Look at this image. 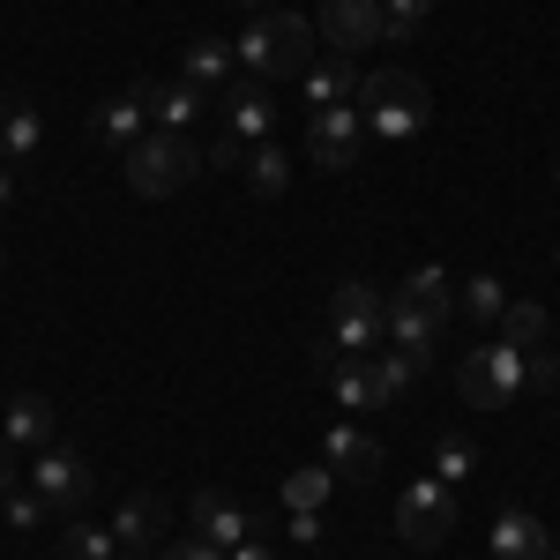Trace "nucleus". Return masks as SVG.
Here are the masks:
<instances>
[{
  "label": "nucleus",
  "mask_w": 560,
  "mask_h": 560,
  "mask_svg": "<svg viewBox=\"0 0 560 560\" xmlns=\"http://www.w3.org/2000/svg\"><path fill=\"white\" fill-rule=\"evenodd\" d=\"M427 15H433V0H382V38L388 45H404V38H419V31H427Z\"/></svg>",
  "instance_id": "obj_29"
},
{
  "label": "nucleus",
  "mask_w": 560,
  "mask_h": 560,
  "mask_svg": "<svg viewBox=\"0 0 560 560\" xmlns=\"http://www.w3.org/2000/svg\"><path fill=\"white\" fill-rule=\"evenodd\" d=\"M538 560H560V553H553V546H546V553H538Z\"/></svg>",
  "instance_id": "obj_40"
},
{
  "label": "nucleus",
  "mask_w": 560,
  "mask_h": 560,
  "mask_svg": "<svg viewBox=\"0 0 560 560\" xmlns=\"http://www.w3.org/2000/svg\"><path fill=\"white\" fill-rule=\"evenodd\" d=\"M441 306H419V300H388V345H404V351H419V359H433V345H441Z\"/></svg>",
  "instance_id": "obj_13"
},
{
  "label": "nucleus",
  "mask_w": 560,
  "mask_h": 560,
  "mask_svg": "<svg viewBox=\"0 0 560 560\" xmlns=\"http://www.w3.org/2000/svg\"><path fill=\"white\" fill-rule=\"evenodd\" d=\"M97 135H105L113 150H128V142L150 135V97H142V83H128L120 97H105V105H97Z\"/></svg>",
  "instance_id": "obj_15"
},
{
  "label": "nucleus",
  "mask_w": 560,
  "mask_h": 560,
  "mask_svg": "<svg viewBox=\"0 0 560 560\" xmlns=\"http://www.w3.org/2000/svg\"><path fill=\"white\" fill-rule=\"evenodd\" d=\"M284 530H292L300 546H314V538H322V516H284Z\"/></svg>",
  "instance_id": "obj_36"
},
{
  "label": "nucleus",
  "mask_w": 560,
  "mask_h": 560,
  "mask_svg": "<svg viewBox=\"0 0 560 560\" xmlns=\"http://www.w3.org/2000/svg\"><path fill=\"white\" fill-rule=\"evenodd\" d=\"M464 314H471V322H486V329H501V314H509L501 277H471V284H464Z\"/></svg>",
  "instance_id": "obj_28"
},
{
  "label": "nucleus",
  "mask_w": 560,
  "mask_h": 560,
  "mask_svg": "<svg viewBox=\"0 0 560 560\" xmlns=\"http://www.w3.org/2000/svg\"><path fill=\"white\" fill-rule=\"evenodd\" d=\"M501 345H509V351H538V345H546V306L509 300V314H501Z\"/></svg>",
  "instance_id": "obj_24"
},
{
  "label": "nucleus",
  "mask_w": 560,
  "mask_h": 560,
  "mask_svg": "<svg viewBox=\"0 0 560 560\" xmlns=\"http://www.w3.org/2000/svg\"><path fill=\"white\" fill-rule=\"evenodd\" d=\"M553 382H560V359H553V351H546V345L523 351V388H553Z\"/></svg>",
  "instance_id": "obj_33"
},
{
  "label": "nucleus",
  "mask_w": 560,
  "mask_h": 560,
  "mask_svg": "<svg viewBox=\"0 0 560 560\" xmlns=\"http://www.w3.org/2000/svg\"><path fill=\"white\" fill-rule=\"evenodd\" d=\"M142 97H150V120H158V128H195V120H202V97H210V90H195V83H142Z\"/></svg>",
  "instance_id": "obj_20"
},
{
  "label": "nucleus",
  "mask_w": 560,
  "mask_h": 560,
  "mask_svg": "<svg viewBox=\"0 0 560 560\" xmlns=\"http://www.w3.org/2000/svg\"><path fill=\"white\" fill-rule=\"evenodd\" d=\"M60 553L68 560H120V538H113V523H105V530H97V523H68Z\"/></svg>",
  "instance_id": "obj_26"
},
{
  "label": "nucleus",
  "mask_w": 560,
  "mask_h": 560,
  "mask_svg": "<svg viewBox=\"0 0 560 560\" xmlns=\"http://www.w3.org/2000/svg\"><path fill=\"white\" fill-rule=\"evenodd\" d=\"M0 516H8V523H23V530H31V523H45V516H52V501H45L38 486H31V493H23V486H15V493H8V509H0Z\"/></svg>",
  "instance_id": "obj_32"
},
{
  "label": "nucleus",
  "mask_w": 560,
  "mask_h": 560,
  "mask_svg": "<svg viewBox=\"0 0 560 560\" xmlns=\"http://www.w3.org/2000/svg\"><path fill=\"white\" fill-rule=\"evenodd\" d=\"M240 75V52L224 38H195L187 45V60H179V83H195V90H224Z\"/></svg>",
  "instance_id": "obj_18"
},
{
  "label": "nucleus",
  "mask_w": 560,
  "mask_h": 560,
  "mask_svg": "<svg viewBox=\"0 0 560 560\" xmlns=\"http://www.w3.org/2000/svg\"><path fill=\"white\" fill-rule=\"evenodd\" d=\"M120 158H128V187H135V195H150V202H158V195H179L195 173H210L202 150H195L179 128H150L142 142H128Z\"/></svg>",
  "instance_id": "obj_2"
},
{
  "label": "nucleus",
  "mask_w": 560,
  "mask_h": 560,
  "mask_svg": "<svg viewBox=\"0 0 560 560\" xmlns=\"http://www.w3.org/2000/svg\"><path fill=\"white\" fill-rule=\"evenodd\" d=\"M382 0H322V38L337 45V52H366V45H382Z\"/></svg>",
  "instance_id": "obj_9"
},
{
  "label": "nucleus",
  "mask_w": 560,
  "mask_h": 560,
  "mask_svg": "<svg viewBox=\"0 0 560 560\" xmlns=\"http://www.w3.org/2000/svg\"><path fill=\"white\" fill-rule=\"evenodd\" d=\"M120 560H150V553H120Z\"/></svg>",
  "instance_id": "obj_41"
},
{
  "label": "nucleus",
  "mask_w": 560,
  "mask_h": 560,
  "mask_svg": "<svg viewBox=\"0 0 560 560\" xmlns=\"http://www.w3.org/2000/svg\"><path fill=\"white\" fill-rule=\"evenodd\" d=\"M553 179H560V165H553Z\"/></svg>",
  "instance_id": "obj_42"
},
{
  "label": "nucleus",
  "mask_w": 560,
  "mask_h": 560,
  "mask_svg": "<svg viewBox=\"0 0 560 560\" xmlns=\"http://www.w3.org/2000/svg\"><path fill=\"white\" fill-rule=\"evenodd\" d=\"M232 560H277V553H269L261 538H240V546H232Z\"/></svg>",
  "instance_id": "obj_37"
},
{
  "label": "nucleus",
  "mask_w": 560,
  "mask_h": 560,
  "mask_svg": "<svg viewBox=\"0 0 560 560\" xmlns=\"http://www.w3.org/2000/svg\"><path fill=\"white\" fill-rule=\"evenodd\" d=\"M8 202H15V173L0 165V210H8Z\"/></svg>",
  "instance_id": "obj_38"
},
{
  "label": "nucleus",
  "mask_w": 560,
  "mask_h": 560,
  "mask_svg": "<svg viewBox=\"0 0 560 560\" xmlns=\"http://www.w3.org/2000/svg\"><path fill=\"white\" fill-rule=\"evenodd\" d=\"M322 464L345 478V486H374L388 456H382V441H374L366 427H329V441H322Z\"/></svg>",
  "instance_id": "obj_10"
},
{
  "label": "nucleus",
  "mask_w": 560,
  "mask_h": 560,
  "mask_svg": "<svg viewBox=\"0 0 560 560\" xmlns=\"http://www.w3.org/2000/svg\"><path fill=\"white\" fill-rule=\"evenodd\" d=\"M523 388V351L509 345H471L464 351V366H456V396L471 404V411H501V404H516Z\"/></svg>",
  "instance_id": "obj_5"
},
{
  "label": "nucleus",
  "mask_w": 560,
  "mask_h": 560,
  "mask_svg": "<svg viewBox=\"0 0 560 560\" xmlns=\"http://www.w3.org/2000/svg\"><path fill=\"white\" fill-rule=\"evenodd\" d=\"M52 427H60V419H52V404H45V396H15L0 433H8L15 448H45V441H52Z\"/></svg>",
  "instance_id": "obj_22"
},
{
  "label": "nucleus",
  "mask_w": 560,
  "mask_h": 560,
  "mask_svg": "<svg viewBox=\"0 0 560 560\" xmlns=\"http://www.w3.org/2000/svg\"><path fill=\"white\" fill-rule=\"evenodd\" d=\"M45 142V120L38 105H23L15 90H0V165H31Z\"/></svg>",
  "instance_id": "obj_12"
},
{
  "label": "nucleus",
  "mask_w": 560,
  "mask_h": 560,
  "mask_svg": "<svg viewBox=\"0 0 560 560\" xmlns=\"http://www.w3.org/2000/svg\"><path fill=\"white\" fill-rule=\"evenodd\" d=\"M8 493H15V441L0 433V501H8Z\"/></svg>",
  "instance_id": "obj_35"
},
{
  "label": "nucleus",
  "mask_w": 560,
  "mask_h": 560,
  "mask_svg": "<svg viewBox=\"0 0 560 560\" xmlns=\"http://www.w3.org/2000/svg\"><path fill=\"white\" fill-rule=\"evenodd\" d=\"M224 128L240 135V142H269V128H277V105H269V90H261V75H232L224 83Z\"/></svg>",
  "instance_id": "obj_11"
},
{
  "label": "nucleus",
  "mask_w": 560,
  "mask_h": 560,
  "mask_svg": "<svg viewBox=\"0 0 560 560\" xmlns=\"http://www.w3.org/2000/svg\"><path fill=\"white\" fill-rule=\"evenodd\" d=\"M0 523H8V516H0Z\"/></svg>",
  "instance_id": "obj_43"
},
{
  "label": "nucleus",
  "mask_w": 560,
  "mask_h": 560,
  "mask_svg": "<svg viewBox=\"0 0 560 560\" xmlns=\"http://www.w3.org/2000/svg\"><path fill=\"white\" fill-rule=\"evenodd\" d=\"M486 546H493V560H538L546 553V523L530 509H501L493 530H486Z\"/></svg>",
  "instance_id": "obj_16"
},
{
  "label": "nucleus",
  "mask_w": 560,
  "mask_h": 560,
  "mask_svg": "<svg viewBox=\"0 0 560 560\" xmlns=\"http://www.w3.org/2000/svg\"><path fill=\"white\" fill-rule=\"evenodd\" d=\"M240 8H255V15H269V0H240Z\"/></svg>",
  "instance_id": "obj_39"
},
{
  "label": "nucleus",
  "mask_w": 560,
  "mask_h": 560,
  "mask_svg": "<svg viewBox=\"0 0 560 560\" xmlns=\"http://www.w3.org/2000/svg\"><path fill=\"white\" fill-rule=\"evenodd\" d=\"M165 523H173V509L158 493H135V501H120V516H113V538H120V553H142Z\"/></svg>",
  "instance_id": "obj_19"
},
{
  "label": "nucleus",
  "mask_w": 560,
  "mask_h": 560,
  "mask_svg": "<svg viewBox=\"0 0 560 560\" xmlns=\"http://www.w3.org/2000/svg\"><path fill=\"white\" fill-rule=\"evenodd\" d=\"M329 345L345 351V359H374L388 345V300L374 284H359V277L337 284V300H329Z\"/></svg>",
  "instance_id": "obj_4"
},
{
  "label": "nucleus",
  "mask_w": 560,
  "mask_h": 560,
  "mask_svg": "<svg viewBox=\"0 0 560 560\" xmlns=\"http://www.w3.org/2000/svg\"><path fill=\"white\" fill-rule=\"evenodd\" d=\"M0 261H8V255H0Z\"/></svg>",
  "instance_id": "obj_44"
},
{
  "label": "nucleus",
  "mask_w": 560,
  "mask_h": 560,
  "mask_svg": "<svg viewBox=\"0 0 560 560\" xmlns=\"http://www.w3.org/2000/svg\"><path fill=\"white\" fill-rule=\"evenodd\" d=\"M471 471H478V448L464 441V433H441V441H433V478L456 486V478H471Z\"/></svg>",
  "instance_id": "obj_27"
},
{
  "label": "nucleus",
  "mask_w": 560,
  "mask_h": 560,
  "mask_svg": "<svg viewBox=\"0 0 560 560\" xmlns=\"http://www.w3.org/2000/svg\"><path fill=\"white\" fill-rule=\"evenodd\" d=\"M404 300H419V306H441V314H448V269H433V261H419V269L404 277Z\"/></svg>",
  "instance_id": "obj_30"
},
{
  "label": "nucleus",
  "mask_w": 560,
  "mask_h": 560,
  "mask_svg": "<svg viewBox=\"0 0 560 560\" xmlns=\"http://www.w3.org/2000/svg\"><path fill=\"white\" fill-rule=\"evenodd\" d=\"M31 478H38V493L52 501V509H83L90 501V464H83V448H68V441H45L38 448V464H31Z\"/></svg>",
  "instance_id": "obj_8"
},
{
  "label": "nucleus",
  "mask_w": 560,
  "mask_h": 560,
  "mask_svg": "<svg viewBox=\"0 0 560 560\" xmlns=\"http://www.w3.org/2000/svg\"><path fill=\"white\" fill-rule=\"evenodd\" d=\"M427 83L411 75V68H374L366 83H359V113H366V128L382 135V142H404V135L427 128Z\"/></svg>",
  "instance_id": "obj_3"
},
{
  "label": "nucleus",
  "mask_w": 560,
  "mask_h": 560,
  "mask_svg": "<svg viewBox=\"0 0 560 560\" xmlns=\"http://www.w3.org/2000/svg\"><path fill=\"white\" fill-rule=\"evenodd\" d=\"M419 374H427V359H419V351H404V345H382V351H374V382H382L388 396H404Z\"/></svg>",
  "instance_id": "obj_25"
},
{
  "label": "nucleus",
  "mask_w": 560,
  "mask_h": 560,
  "mask_svg": "<svg viewBox=\"0 0 560 560\" xmlns=\"http://www.w3.org/2000/svg\"><path fill=\"white\" fill-rule=\"evenodd\" d=\"M300 83H306V105L322 113V105H359V83H366V75H359L351 52H337V60H314Z\"/></svg>",
  "instance_id": "obj_14"
},
{
  "label": "nucleus",
  "mask_w": 560,
  "mask_h": 560,
  "mask_svg": "<svg viewBox=\"0 0 560 560\" xmlns=\"http://www.w3.org/2000/svg\"><path fill=\"white\" fill-rule=\"evenodd\" d=\"M329 493H337V471L329 464H300V471L284 478V516H322Z\"/></svg>",
  "instance_id": "obj_21"
},
{
  "label": "nucleus",
  "mask_w": 560,
  "mask_h": 560,
  "mask_svg": "<svg viewBox=\"0 0 560 560\" xmlns=\"http://www.w3.org/2000/svg\"><path fill=\"white\" fill-rule=\"evenodd\" d=\"M202 165H210V173H232V165L247 173V142H240L232 128H224V135H210V150H202Z\"/></svg>",
  "instance_id": "obj_31"
},
{
  "label": "nucleus",
  "mask_w": 560,
  "mask_h": 560,
  "mask_svg": "<svg viewBox=\"0 0 560 560\" xmlns=\"http://www.w3.org/2000/svg\"><path fill=\"white\" fill-rule=\"evenodd\" d=\"M366 113L359 105H322L314 120H306V150H314V165L322 173H351L359 165V150H366Z\"/></svg>",
  "instance_id": "obj_7"
},
{
  "label": "nucleus",
  "mask_w": 560,
  "mask_h": 560,
  "mask_svg": "<svg viewBox=\"0 0 560 560\" xmlns=\"http://www.w3.org/2000/svg\"><path fill=\"white\" fill-rule=\"evenodd\" d=\"M165 560H232V553H224V546H210V538H179Z\"/></svg>",
  "instance_id": "obj_34"
},
{
  "label": "nucleus",
  "mask_w": 560,
  "mask_h": 560,
  "mask_svg": "<svg viewBox=\"0 0 560 560\" xmlns=\"http://www.w3.org/2000/svg\"><path fill=\"white\" fill-rule=\"evenodd\" d=\"M232 52H240V68L261 75V83H277V75H306V68H314V23H306V15H284V8H269V15H255V23L232 38Z\"/></svg>",
  "instance_id": "obj_1"
},
{
  "label": "nucleus",
  "mask_w": 560,
  "mask_h": 560,
  "mask_svg": "<svg viewBox=\"0 0 560 560\" xmlns=\"http://www.w3.org/2000/svg\"><path fill=\"white\" fill-rule=\"evenodd\" d=\"M247 187H255L261 202H277V195L292 187V158H284L277 142H261V150H247Z\"/></svg>",
  "instance_id": "obj_23"
},
{
  "label": "nucleus",
  "mask_w": 560,
  "mask_h": 560,
  "mask_svg": "<svg viewBox=\"0 0 560 560\" xmlns=\"http://www.w3.org/2000/svg\"><path fill=\"white\" fill-rule=\"evenodd\" d=\"M195 523H202L195 538H210V546H224V553H232L240 538H255V516H247L240 501H224V493H195Z\"/></svg>",
  "instance_id": "obj_17"
},
{
  "label": "nucleus",
  "mask_w": 560,
  "mask_h": 560,
  "mask_svg": "<svg viewBox=\"0 0 560 560\" xmlns=\"http://www.w3.org/2000/svg\"><path fill=\"white\" fill-rule=\"evenodd\" d=\"M396 530H404V546H448V530H456V493L441 486V478H419V486H404V501H396Z\"/></svg>",
  "instance_id": "obj_6"
}]
</instances>
